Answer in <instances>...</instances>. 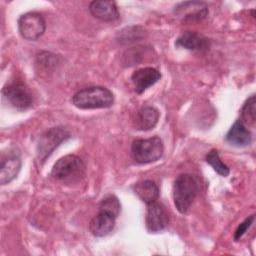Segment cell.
Wrapping results in <instances>:
<instances>
[{"mask_svg": "<svg viewBox=\"0 0 256 256\" xmlns=\"http://www.w3.org/2000/svg\"><path fill=\"white\" fill-rule=\"evenodd\" d=\"M72 103L75 107L84 110L109 108L114 103V95L106 87L88 86L73 95Z\"/></svg>", "mask_w": 256, "mask_h": 256, "instance_id": "obj_1", "label": "cell"}, {"mask_svg": "<svg viewBox=\"0 0 256 256\" xmlns=\"http://www.w3.org/2000/svg\"><path fill=\"white\" fill-rule=\"evenodd\" d=\"M86 174V165L75 155L68 154L56 161L51 170V176L62 183L73 184L81 181Z\"/></svg>", "mask_w": 256, "mask_h": 256, "instance_id": "obj_2", "label": "cell"}, {"mask_svg": "<svg viewBox=\"0 0 256 256\" xmlns=\"http://www.w3.org/2000/svg\"><path fill=\"white\" fill-rule=\"evenodd\" d=\"M198 192L195 178L188 173H182L173 184V201L176 209L184 214L191 207Z\"/></svg>", "mask_w": 256, "mask_h": 256, "instance_id": "obj_3", "label": "cell"}, {"mask_svg": "<svg viewBox=\"0 0 256 256\" xmlns=\"http://www.w3.org/2000/svg\"><path fill=\"white\" fill-rule=\"evenodd\" d=\"M163 152V142L158 136L145 139H136L131 145L132 158L139 164L155 162L162 157Z\"/></svg>", "mask_w": 256, "mask_h": 256, "instance_id": "obj_4", "label": "cell"}, {"mask_svg": "<svg viewBox=\"0 0 256 256\" xmlns=\"http://www.w3.org/2000/svg\"><path fill=\"white\" fill-rule=\"evenodd\" d=\"M70 132L61 126L51 127L44 131L37 142L36 153L40 162H45L46 159L59 147L63 142L70 138Z\"/></svg>", "mask_w": 256, "mask_h": 256, "instance_id": "obj_5", "label": "cell"}, {"mask_svg": "<svg viewBox=\"0 0 256 256\" xmlns=\"http://www.w3.org/2000/svg\"><path fill=\"white\" fill-rule=\"evenodd\" d=\"M3 99L12 108L18 111H25L32 106L33 97L28 87L18 81L6 84L2 89Z\"/></svg>", "mask_w": 256, "mask_h": 256, "instance_id": "obj_6", "label": "cell"}, {"mask_svg": "<svg viewBox=\"0 0 256 256\" xmlns=\"http://www.w3.org/2000/svg\"><path fill=\"white\" fill-rule=\"evenodd\" d=\"M46 30V21L38 12H27L18 19V31L22 38L28 41H36Z\"/></svg>", "mask_w": 256, "mask_h": 256, "instance_id": "obj_7", "label": "cell"}, {"mask_svg": "<svg viewBox=\"0 0 256 256\" xmlns=\"http://www.w3.org/2000/svg\"><path fill=\"white\" fill-rule=\"evenodd\" d=\"M174 15L182 22H194L205 19L209 13L208 6L201 1H184L174 7Z\"/></svg>", "mask_w": 256, "mask_h": 256, "instance_id": "obj_8", "label": "cell"}, {"mask_svg": "<svg viewBox=\"0 0 256 256\" xmlns=\"http://www.w3.org/2000/svg\"><path fill=\"white\" fill-rule=\"evenodd\" d=\"M147 205L145 224L150 233H157L164 230L169 223V216L165 207L158 201Z\"/></svg>", "mask_w": 256, "mask_h": 256, "instance_id": "obj_9", "label": "cell"}, {"mask_svg": "<svg viewBox=\"0 0 256 256\" xmlns=\"http://www.w3.org/2000/svg\"><path fill=\"white\" fill-rule=\"evenodd\" d=\"M161 78V73L153 67H144L137 69L131 75V81L137 94H142L149 87L153 86Z\"/></svg>", "mask_w": 256, "mask_h": 256, "instance_id": "obj_10", "label": "cell"}, {"mask_svg": "<svg viewBox=\"0 0 256 256\" xmlns=\"http://www.w3.org/2000/svg\"><path fill=\"white\" fill-rule=\"evenodd\" d=\"M175 45L176 47L184 48L186 50L203 52L210 48L211 42L207 37L200 33L195 31H186L177 38Z\"/></svg>", "mask_w": 256, "mask_h": 256, "instance_id": "obj_11", "label": "cell"}, {"mask_svg": "<svg viewBox=\"0 0 256 256\" xmlns=\"http://www.w3.org/2000/svg\"><path fill=\"white\" fill-rule=\"evenodd\" d=\"M89 12L94 18L103 22H113L119 18L116 2L111 0L90 2Z\"/></svg>", "mask_w": 256, "mask_h": 256, "instance_id": "obj_12", "label": "cell"}, {"mask_svg": "<svg viewBox=\"0 0 256 256\" xmlns=\"http://www.w3.org/2000/svg\"><path fill=\"white\" fill-rule=\"evenodd\" d=\"M225 141L231 146L242 148L249 146L252 142V133L239 119L236 120L225 135Z\"/></svg>", "mask_w": 256, "mask_h": 256, "instance_id": "obj_13", "label": "cell"}, {"mask_svg": "<svg viewBox=\"0 0 256 256\" xmlns=\"http://www.w3.org/2000/svg\"><path fill=\"white\" fill-rule=\"evenodd\" d=\"M115 220V217L107 213L98 211L89 223V230L92 233V235L96 237L107 236L114 229Z\"/></svg>", "mask_w": 256, "mask_h": 256, "instance_id": "obj_14", "label": "cell"}, {"mask_svg": "<svg viewBox=\"0 0 256 256\" xmlns=\"http://www.w3.org/2000/svg\"><path fill=\"white\" fill-rule=\"evenodd\" d=\"M159 111L152 106H146L138 110L134 119V126L137 130L148 131L153 129L159 120Z\"/></svg>", "mask_w": 256, "mask_h": 256, "instance_id": "obj_15", "label": "cell"}, {"mask_svg": "<svg viewBox=\"0 0 256 256\" xmlns=\"http://www.w3.org/2000/svg\"><path fill=\"white\" fill-rule=\"evenodd\" d=\"M22 161L18 156H9L4 159L0 167V184L6 185L13 181L19 174Z\"/></svg>", "mask_w": 256, "mask_h": 256, "instance_id": "obj_16", "label": "cell"}, {"mask_svg": "<svg viewBox=\"0 0 256 256\" xmlns=\"http://www.w3.org/2000/svg\"><path fill=\"white\" fill-rule=\"evenodd\" d=\"M136 196L145 204L157 201L160 195L157 184L152 180H142L133 186Z\"/></svg>", "mask_w": 256, "mask_h": 256, "instance_id": "obj_17", "label": "cell"}, {"mask_svg": "<svg viewBox=\"0 0 256 256\" xmlns=\"http://www.w3.org/2000/svg\"><path fill=\"white\" fill-rule=\"evenodd\" d=\"M98 211L107 213L115 218L120 215L121 212V204L117 196L114 194L106 195L98 205Z\"/></svg>", "mask_w": 256, "mask_h": 256, "instance_id": "obj_18", "label": "cell"}, {"mask_svg": "<svg viewBox=\"0 0 256 256\" xmlns=\"http://www.w3.org/2000/svg\"><path fill=\"white\" fill-rule=\"evenodd\" d=\"M205 161L219 175H221L223 177H227L229 175L230 169L225 163L222 162V160L220 159V156H219V152L216 149H212L206 154Z\"/></svg>", "mask_w": 256, "mask_h": 256, "instance_id": "obj_19", "label": "cell"}, {"mask_svg": "<svg viewBox=\"0 0 256 256\" xmlns=\"http://www.w3.org/2000/svg\"><path fill=\"white\" fill-rule=\"evenodd\" d=\"M255 104H256V98L255 95H251L243 104L241 108V121L246 126H252L255 124L256 118H255Z\"/></svg>", "mask_w": 256, "mask_h": 256, "instance_id": "obj_20", "label": "cell"}, {"mask_svg": "<svg viewBox=\"0 0 256 256\" xmlns=\"http://www.w3.org/2000/svg\"><path fill=\"white\" fill-rule=\"evenodd\" d=\"M254 218H255L254 215H251L238 225V227L236 228V230L234 232V237H233L235 241H239L243 237V235L248 231V229L251 227V225L254 222Z\"/></svg>", "mask_w": 256, "mask_h": 256, "instance_id": "obj_21", "label": "cell"}]
</instances>
